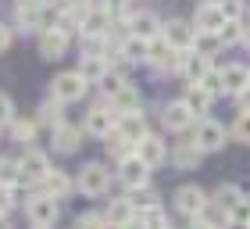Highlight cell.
I'll use <instances>...</instances> for the list:
<instances>
[{
	"label": "cell",
	"instance_id": "cell-41",
	"mask_svg": "<svg viewBox=\"0 0 250 229\" xmlns=\"http://www.w3.org/2000/svg\"><path fill=\"white\" fill-rule=\"evenodd\" d=\"M11 118H15V108H11V97L0 93V125H11Z\"/></svg>",
	"mask_w": 250,
	"mask_h": 229
},
{
	"label": "cell",
	"instance_id": "cell-51",
	"mask_svg": "<svg viewBox=\"0 0 250 229\" xmlns=\"http://www.w3.org/2000/svg\"><path fill=\"white\" fill-rule=\"evenodd\" d=\"M0 229H7V222H4V215H0Z\"/></svg>",
	"mask_w": 250,
	"mask_h": 229
},
{
	"label": "cell",
	"instance_id": "cell-18",
	"mask_svg": "<svg viewBox=\"0 0 250 229\" xmlns=\"http://www.w3.org/2000/svg\"><path fill=\"white\" fill-rule=\"evenodd\" d=\"M146 57H150V40H146V36L132 32V36L122 40V61L136 65V61H146Z\"/></svg>",
	"mask_w": 250,
	"mask_h": 229
},
{
	"label": "cell",
	"instance_id": "cell-5",
	"mask_svg": "<svg viewBox=\"0 0 250 229\" xmlns=\"http://www.w3.org/2000/svg\"><path fill=\"white\" fill-rule=\"evenodd\" d=\"M32 226H54L58 222V197H50V193H36V197H29L25 204Z\"/></svg>",
	"mask_w": 250,
	"mask_h": 229
},
{
	"label": "cell",
	"instance_id": "cell-52",
	"mask_svg": "<svg viewBox=\"0 0 250 229\" xmlns=\"http://www.w3.org/2000/svg\"><path fill=\"white\" fill-rule=\"evenodd\" d=\"M36 229H50V226H36Z\"/></svg>",
	"mask_w": 250,
	"mask_h": 229
},
{
	"label": "cell",
	"instance_id": "cell-49",
	"mask_svg": "<svg viewBox=\"0 0 250 229\" xmlns=\"http://www.w3.org/2000/svg\"><path fill=\"white\" fill-rule=\"evenodd\" d=\"M186 229H214L211 222H197V226H186Z\"/></svg>",
	"mask_w": 250,
	"mask_h": 229
},
{
	"label": "cell",
	"instance_id": "cell-11",
	"mask_svg": "<svg viewBox=\"0 0 250 229\" xmlns=\"http://www.w3.org/2000/svg\"><path fill=\"white\" fill-rule=\"evenodd\" d=\"M193 118H197V114L186 108V100H172V104H165V111H161L165 129H172V133H186L193 125Z\"/></svg>",
	"mask_w": 250,
	"mask_h": 229
},
{
	"label": "cell",
	"instance_id": "cell-8",
	"mask_svg": "<svg viewBox=\"0 0 250 229\" xmlns=\"http://www.w3.org/2000/svg\"><path fill=\"white\" fill-rule=\"evenodd\" d=\"M193 143H197L204 154L222 151V147H225V129H222L218 122H208V118H204L197 129H193Z\"/></svg>",
	"mask_w": 250,
	"mask_h": 229
},
{
	"label": "cell",
	"instance_id": "cell-40",
	"mask_svg": "<svg viewBox=\"0 0 250 229\" xmlns=\"http://www.w3.org/2000/svg\"><path fill=\"white\" fill-rule=\"evenodd\" d=\"M79 229H111V222H107V215H83Z\"/></svg>",
	"mask_w": 250,
	"mask_h": 229
},
{
	"label": "cell",
	"instance_id": "cell-6",
	"mask_svg": "<svg viewBox=\"0 0 250 229\" xmlns=\"http://www.w3.org/2000/svg\"><path fill=\"white\" fill-rule=\"evenodd\" d=\"M118 176L125 183V190H136V186H146V179H150V165L143 161L140 154H129V158H122V168H118Z\"/></svg>",
	"mask_w": 250,
	"mask_h": 229
},
{
	"label": "cell",
	"instance_id": "cell-26",
	"mask_svg": "<svg viewBox=\"0 0 250 229\" xmlns=\"http://www.w3.org/2000/svg\"><path fill=\"white\" fill-rule=\"evenodd\" d=\"M68 190H72V179H68L64 172L50 168L47 176H43V193H50V197H68Z\"/></svg>",
	"mask_w": 250,
	"mask_h": 229
},
{
	"label": "cell",
	"instance_id": "cell-4",
	"mask_svg": "<svg viewBox=\"0 0 250 229\" xmlns=\"http://www.w3.org/2000/svg\"><path fill=\"white\" fill-rule=\"evenodd\" d=\"M179 57H183V50L172 47L165 36L161 40H150V57H146V65H150V68H157V72H175Z\"/></svg>",
	"mask_w": 250,
	"mask_h": 229
},
{
	"label": "cell",
	"instance_id": "cell-17",
	"mask_svg": "<svg viewBox=\"0 0 250 229\" xmlns=\"http://www.w3.org/2000/svg\"><path fill=\"white\" fill-rule=\"evenodd\" d=\"M183 100H186V108H189L193 114H208L211 104H214V93H211V90H204L200 83H189L186 93H183Z\"/></svg>",
	"mask_w": 250,
	"mask_h": 229
},
{
	"label": "cell",
	"instance_id": "cell-16",
	"mask_svg": "<svg viewBox=\"0 0 250 229\" xmlns=\"http://www.w3.org/2000/svg\"><path fill=\"white\" fill-rule=\"evenodd\" d=\"M79 72H83V79L86 83H100L107 72H111V61L104 54H97V50H89V54H83V65H79Z\"/></svg>",
	"mask_w": 250,
	"mask_h": 229
},
{
	"label": "cell",
	"instance_id": "cell-38",
	"mask_svg": "<svg viewBox=\"0 0 250 229\" xmlns=\"http://www.w3.org/2000/svg\"><path fill=\"white\" fill-rule=\"evenodd\" d=\"M0 183L11 186V183H21V168L15 161H0Z\"/></svg>",
	"mask_w": 250,
	"mask_h": 229
},
{
	"label": "cell",
	"instance_id": "cell-10",
	"mask_svg": "<svg viewBox=\"0 0 250 229\" xmlns=\"http://www.w3.org/2000/svg\"><path fill=\"white\" fill-rule=\"evenodd\" d=\"M204 204H208V197H204L200 186H179L175 190V208H179L183 219H197L204 211Z\"/></svg>",
	"mask_w": 250,
	"mask_h": 229
},
{
	"label": "cell",
	"instance_id": "cell-1",
	"mask_svg": "<svg viewBox=\"0 0 250 229\" xmlns=\"http://www.w3.org/2000/svg\"><path fill=\"white\" fill-rule=\"evenodd\" d=\"M79 190H83L86 197H104L111 190V168L100 165V161H89L83 172H79Z\"/></svg>",
	"mask_w": 250,
	"mask_h": 229
},
{
	"label": "cell",
	"instance_id": "cell-34",
	"mask_svg": "<svg viewBox=\"0 0 250 229\" xmlns=\"http://www.w3.org/2000/svg\"><path fill=\"white\" fill-rule=\"evenodd\" d=\"M232 140H240L250 147V111H240L236 114V122H232Z\"/></svg>",
	"mask_w": 250,
	"mask_h": 229
},
{
	"label": "cell",
	"instance_id": "cell-32",
	"mask_svg": "<svg viewBox=\"0 0 250 229\" xmlns=\"http://www.w3.org/2000/svg\"><path fill=\"white\" fill-rule=\"evenodd\" d=\"M136 215L143 219V226H146V229H168V222H165V211L157 208V204H150V208H140Z\"/></svg>",
	"mask_w": 250,
	"mask_h": 229
},
{
	"label": "cell",
	"instance_id": "cell-48",
	"mask_svg": "<svg viewBox=\"0 0 250 229\" xmlns=\"http://www.w3.org/2000/svg\"><path fill=\"white\" fill-rule=\"evenodd\" d=\"M222 229H250V222H240V219H229Z\"/></svg>",
	"mask_w": 250,
	"mask_h": 229
},
{
	"label": "cell",
	"instance_id": "cell-2",
	"mask_svg": "<svg viewBox=\"0 0 250 229\" xmlns=\"http://www.w3.org/2000/svg\"><path fill=\"white\" fill-rule=\"evenodd\" d=\"M111 11L104 4H93V7H86L83 11V22H79V32H83L86 40H104L107 36V29H111Z\"/></svg>",
	"mask_w": 250,
	"mask_h": 229
},
{
	"label": "cell",
	"instance_id": "cell-39",
	"mask_svg": "<svg viewBox=\"0 0 250 229\" xmlns=\"http://www.w3.org/2000/svg\"><path fill=\"white\" fill-rule=\"evenodd\" d=\"M122 86H125V79H122L118 72H107L104 79H100V90H104V93H107V97H115V93H118V90H122Z\"/></svg>",
	"mask_w": 250,
	"mask_h": 229
},
{
	"label": "cell",
	"instance_id": "cell-37",
	"mask_svg": "<svg viewBox=\"0 0 250 229\" xmlns=\"http://www.w3.org/2000/svg\"><path fill=\"white\" fill-rule=\"evenodd\" d=\"M214 201H222V204H225V208H229V211H232V208H236V204H240V201H243V193H240V186H222V190H218V197H214Z\"/></svg>",
	"mask_w": 250,
	"mask_h": 229
},
{
	"label": "cell",
	"instance_id": "cell-53",
	"mask_svg": "<svg viewBox=\"0 0 250 229\" xmlns=\"http://www.w3.org/2000/svg\"><path fill=\"white\" fill-rule=\"evenodd\" d=\"M214 4H225V0H214Z\"/></svg>",
	"mask_w": 250,
	"mask_h": 229
},
{
	"label": "cell",
	"instance_id": "cell-19",
	"mask_svg": "<svg viewBox=\"0 0 250 229\" xmlns=\"http://www.w3.org/2000/svg\"><path fill=\"white\" fill-rule=\"evenodd\" d=\"M118 133L125 136V140H132V143H140V140H143V136H146V133H150V129H146V118H143V114H140V111H125V114H122V118H118Z\"/></svg>",
	"mask_w": 250,
	"mask_h": 229
},
{
	"label": "cell",
	"instance_id": "cell-24",
	"mask_svg": "<svg viewBox=\"0 0 250 229\" xmlns=\"http://www.w3.org/2000/svg\"><path fill=\"white\" fill-rule=\"evenodd\" d=\"M111 108H115L118 114H125V111H140V90H136L132 83H125L115 97H111Z\"/></svg>",
	"mask_w": 250,
	"mask_h": 229
},
{
	"label": "cell",
	"instance_id": "cell-20",
	"mask_svg": "<svg viewBox=\"0 0 250 229\" xmlns=\"http://www.w3.org/2000/svg\"><path fill=\"white\" fill-rule=\"evenodd\" d=\"M136 154H140V158H143V161L150 165V168H157V165H161L165 158H168V151H165V140H157V136H150V133H146L143 140L136 143Z\"/></svg>",
	"mask_w": 250,
	"mask_h": 229
},
{
	"label": "cell",
	"instance_id": "cell-44",
	"mask_svg": "<svg viewBox=\"0 0 250 229\" xmlns=\"http://www.w3.org/2000/svg\"><path fill=\"white\" fill-rule=\"evenodd\" d=\"M236 97H240V111H250V83H247V86H243Z\"/></svg>",
	"mask_w": 250,
	"mask_h": 229
},
{
	"label": "cell",
	"instance_id": "cell-36",
	"mask_svg": "<svg viewBox=\"0 0 250 229\" xmlns=\"http://www.w3.org/2000/svg\"><path fill=\"white\" fill-rule=\"evenodd\" d=\"M200 86L211 90V93L218 97V93H222V68H208V72H204V79H200Z\"/></svg>",
	"mask_w": 250,
	"mask_h": 229
},
{
	"label": "cell",
	"instance_id": "cell-23",
	"mask_svg": "<svg viewBox=\"0 0 250 229\" xmlns=\"http://www.w3.org/2000/svg\"><path fill=\"white\" fill-rule=\"evenodd\" d=\"M79 143H83V133H79L75 125H68V122L54 125V147H58L61 154H72V151H79Z\"/></svg>",
	"mask_w": 250,
	"mask_h": 229
},
{
	"label": "cell",
	"instance_id": "cell-31",
	"mask_svg": "<svg viewBox=\"0 0 250 229\" xmlns=\"http://www.w3.org/2000/svg\"><path fill=\"white\" fill-rule=\"evenodd\" d=\"M61 104H64V100H58V97L43 100V104H40V122H47V125H61V122H64V118H61Z\"/></svg>",
	"mask_w": 250,
	"mask_h": 229
},
{
	"label": "cell",
	"instance_id": "cell-21",
	"mask_svg": "<svg viewBox=\"0 0 250 229\" xmlns=\"http://www.w3.org/2000/svg\"><path fill=\"white\" fill-rule=\"evenodd\" d=\"M250 83V68L247 65H225L222 68V93H240Z\"/></svg>",
	"mask_w": 250,
	"mask_h": 229
},
{
	"label": "cell",
	"instance_id": "cell-45",
	"mask_svg": "<svg viewBox=\"0 0 250 229\" xmlns=\"http://www.w3.org/2000/svg\"><path fill=\"white\" fill-rule=\"evenodd\" d=\"M225 15H229V18H240V0H225Z\"/></svg>",
	"mask_w": 250,
	"mask_h": 229
},
{
	"label": "cell",
	"instance_id": "cell-33",
	"mask_svg": "<svg viewBox=\"0 0 250 229\" xmlns=\"http://www.w3.org/2000/svg\"><path fill=\"white\" fill-rule=\"evenodd\" d=\"M11 136L18 143H29L36 136V122H25V118H11Z\"/></svg>",
	"mask_w": 250,
	"mask_h": 229
},
{
	"label": "cell",
	"instance_id": "cell-3",
	"mask_svg": "<svg viewBox=\"0 0 250 229\" xmlns=\"http://www.w3.org/2000/svg\"><path fill=\"white\" fill-rule=\"evenodd\" d=\"M86 79H83V72H61L58 79H54V97L58 100H64V104H72V100H83L86 97Z\"/></svg>",
	"mask_w": 250,
	"mask_h": 229
},
{
	"label": "cell",
	"instance_id": "cell-27",
	"mask_svg": "<svg viewBox=\"0 0 250 229\" xmlns=\"http://www.w3.org/2000/svg\"><path fill=\"white\" fill-rule=\"evenodd\" d=\"M132 32L154 40V36H157V18L150 15V11H136V15H132Z\"/></svg>",
	"mask_w": 250,
	"mask_h": 229
},
{
	"label": "cell",
	"instance_id": "cell-42",
	"mask_svg": "<svg viewBox=\"0 0 250 229\" xmlns=\"http://www.w3.org/2000/svg\"><path fill=\"white\" fill-rule=\"evenodd\" d=\"M97 4H104V7H107L115 18L122 15V11H129V0H97Z\"/></svg>",
	"mask_w": 250,
	"mask_h": 229
},
{
	"label": "cell",
	"instance_id": "cell-14",
	"mask_svg": "<svg viewBox=\"0 0 250 229\" xmlns=\"http://www.w3.org/2000/svg\"><path fill=\"white\" fill-rule=\"evenodd\" d=\"M161 32H165V40L172 43V47H179V50H189V47H193V40H197V29H189L183 18L165 22V25H161Z\"/></svg>",
	"mask_w": 250,
	"mask_h": 229
},
{
	"label": "cell",
	"instance_id": "cell-7",
	"mask_svg": "<svg viewBox=\"0 0 250 229\" xmlns=\"http://www.w3.org/2000/svg\"><path fill=\"white\" fill-rule=\"evenodd\" d=\"M115 114H118L115 108H107V104H93V108L86 111V133H93V136H100V140H104V136L118 125Z\"/></svg>",
	"mask_w": 250,
	"mask_h": 229
},
{
	"label": "cell",
	"instance_id": "cell-29",
	"mask_svg": "<svg viewBox=\"0 0 250 229\" xmlns=\"http://www.w3.org/2000/svg\"><path fill=\"white\" fill-rule=\"evenodd\" d=\"M222 47H225V43L218 40V32H200V29H197V40H193V50H200V54H208V57H211V54H218Z\"/></svg>",
	"mask_w": 250,
	"mask_h": 229
},
{
	"label": "cell",
	"instance_id": "cell-46",
	"mask_svg": "<svg viewBox=\"0 0 250 229\" xmlns=\"http://www.w3.org/2000/svg\"><path fill=\"white\" fill-rule=\"evenodd\" d=\"M115 229H146V226H143V219H140V215H132L129 222H122V226H115Z\"/></svg>",
	"mask_w": 250,
	"mask_h": 229
},
{
	"label": "cell",
	"instance_id": "cell-25",
	"mask_svg": "<svg viewBox=\"0 0 250 229\" xmlns=\"http://www.w3.org/2000/svg\"><path fill=\"white\" fill-rule=\"evenodd\" d=\"M200 154H204V151H200L193 140H183V143L175 147L172 161H175V168H197V165H200Z\"/></svg>",
	"mask_w": 250,
	"mask_h": 229
},
{
	"label": "cell",
	"instance_id": "cell-30",
	"mask_svg": "<svg viewBox=\"0 0 250 229\" xmlns=\"http://www.w3.org/2000/svg\"><path fill=\"white\" fill-rule=\"evenodd\" d=\"M243 22L240 18H229V22H225V25L218 29V40L225 43V47H232V43H243Z\"/></svg>",
	"mask_w": 250,
	"mask_h": 229
},
{
	"label": "cell",
	"instance_id": "cell-9",
	"mask_svg": "<svg viewBox=\"0 0 250 229\" xmlns=\"http://www.w3.org/2000/svg\"><path fill=\"white\" fill-rule=\"evenodd\" d=\"M225 22H229V15H225L222 4H214V0H208V4L197 7V15H193V25H197L200 32H218Z\"/></svg>",
	"mask_w": 250,
	"mask_h": 229
},
{
	"label": "cell",
	"instance_id": "cell-28",
	"mask_svg": "<svg viewBox=\"0 0 250 229\" xmlns=\"http://www.w3.org/2000/svg\"><path fill=\"white\" fill-rule=\"evenodd\" d=\"M132 215H136L132 201H129V197H122V201H115V204L107 208V222H111V226H122V222H129Z\"/></svg>",
	"mask_w": 250,
	"mask_h": 229
},
{
	"label": "cell",
	"instance_id": "cell-43",
	"mask_svg": "<svg viewBox=\"0 0 250 229\" xmlns=\"http://www.w3.org/2000/svg\"><path fill=\"white\" fill-rule=\"evenodd\" d=\"M11 204H15V197H11V186H4V183H0V215H7Z\"/></svg>",
	"mask_w": 250,
	"mask_h": 229
},
{
	"label": "cell",
	"instance_id": "cell-50",
	"mask_svg": "<svg viewBox=\"0 0 250 229\" xmlns=\"http://www.w3.org/2000/svg\"><path fill=\"white\" fill-rule=\"evenodd\" d=\"M243 43H247V47H250V29H247V32H243Z\"/></svg>",
	"mask_w": 250,
	"mask_h": 229
},
{
	"label": "cell",
	"instance_id": "cell-35",
	"mask_svg": "<svg viewBox=\"0 0 250 229\" xmlns=\"http://www.w3.org/2000/svg\"><path fill=\"white\" fill-rule=\"evenodd\" d=\"M129 201H132V208H136V211H140V208H150V204H157V201H154V193L146 190V186L129 190Z\"/></svg>",
	"mask_w": 250,
	"mask_h": 229
},
{
	"label": "cell",
	"instance_id": "cell-15",
	"mask_svg": "<svg viewBox=\"0 0 250 229\" xmlns=\"http://www.w3.org/2000/svg\"><path fill=\"white\" fill-rule=\"evenodd\" d=\"M68 50V36L61 29H43L40 32V54L47 57V61H58V57H64Z\"/></svg>",
	"mask_w": 250,
	"mask_h": 229
},
{
	"label": "cell",
	"instance_id": "cell-13",
	"mask_svg": "<svg viewBox=\"0 0 250 229\" xmlns=\"http://www.w3.org/2000/svg\"><path fill=\"white\" fill-rule=\"evenodd\" d=\"M18 168H21V183H43V176L50 172V161L40 151H25L21 161H18Z\"/></svg>",
	"mask_w": 250,
	"mask_h": 229
},
{
	"label": "cell",
	"instance_id": "cell-22",
	"mask_svg": "<svg viewBox=\"0 0 250 229\" xmlns=\"http://www.w3.org/2000/svg\"><path fill=\"white\" fill-rule=\"evenodd\" d=\"M15 15L21 22V29H40L43 25V0H18Z\"/></svg>",
	"mask_w": 250,
	"mask_h": 229
},
{
	"label": "cell",
	"instance_id": "cell-47",
	"mask_svg": "<svg viewBox=\"0 0 250 229\" xmlns=\"http://www.w3.org/2000/svg\"><path fill=\"white\" fill-rule=\"evenodd\" d=\"M7 47H11V29H7V25H0V54H4Z\"/></svg>",
	"mask_w": 250,
	"mask_h": 229
},
{
	"label": "cell",
	"instance_id": "cell-12",
	"mask_svg": "<svg viewBox=\"0 0 250 229\" xmlns=\"http://www.w3.org/2000/svg\"><path fill=\"white\" fill-rule=\"evenodd\" d=\"M208 68H211L208 54H200V50H193V47H189V50H183V57H179V72H183L186 83H200Z\"/></svg>",
	"mask_w": 250,
	"mask_h": 229
}]
</instances>
